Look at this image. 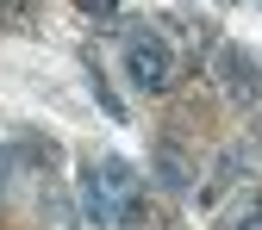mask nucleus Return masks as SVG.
<instances>
[{
	"instance_id": "4",
	"label": "nucleus",
	"mask_w": 262,
	"mask_h": 230,
	"mask_svg": "<svg viewBox=\"0 0 262 230\" xmlns=\"http://www.w3.org/2000/svg\"><path fill=\"white\" fill-rule=\"evenodd\" d=\"M100 187H106L113 218H119V206H131V199H138V168H131L125 156H106V162H100Z\"/></svg>"
},
{
	"instance_id": "1",
	"label": "nucleus",
	"mask_w": 262,
	"mask_h": 230,
	"mask_svg": "<svg viewBox=\"0 0 262 230\" xmlns=\"http://www.w3.org/2000/svg\"><path fill=\"white\" fill-rule=\"evenodd\" d=\"M125 75L138 81L144 93H169V87H175V56H169V44L150 38V31L125 38Z\"/></svg>"
},
{
	"instance_id": "3",
	"label": "nucleus",
	"mask_w": 262,
	"mask_h": 230,
	"mask_svg": "<svg viewBox=\"0 0 262 230\" xmlns=\"http://www.w3.org/2000/svg\"><path fill=\"white\" fill-rule=\"evenodd\" d=\"M150 174H156V187L187 193V187H193V162H187L175 143H156V156H150Z\"/></svg>"
},
{
	"instance_id": "5",
	"label": "nucleus",
	"mask_w": 262,
	"mask_h": 230,
	"mask_svg": "<svg viewBox=\"0 0 262 230\" xmlns=\"http://www.w3.org/2000/svg\"><path fill=\"white\" fill-rule=\"evenodd\" d=\"M81 212H88L94 230H106V224H113V199H106V187H100V174H94V168L81 174Z\"/></svg>"
},
{
	"instance_id": "6",
	"label": "nucleus",
	"mask_w": 262,
	"mask_h": 230,
	"mask_svg": "<svg viewBox=\"0 0 262 230\" xmlns=\"http://www.w3.org/2000/svg\"><path fill=\"white\" fill-rule=\"evenodd\" d=\"M94 100H100V106H106V118H125V106H119V93H113V87H106L100 75H94Z\"/></svg>"
},
{
	"instance_id": "2",
	"label": "nucleus",
	"mask_w": 262,
	"mask_h": 230,
	"mask_svg": "<svg viewBox=\"0 0 262 230\" xmlns=\"http://www.w3.org/2000/svg\"><path fill=\"white\" fill-rule=\"evenodd\" d=\"M212 69H219V87H225V100H231V106H256V100H262V62H256L250 50L219 44Z\"/></svg>"
},
{
	"instance_id": "7",
	"label": "nucleus",
	"mask_w": 262,
	"mask_h": 230,
	"mask_svg": "<svg viewBox=\"0 0 262 230\" xmlns=\"http://www.w3.org/2000/svg\"><path fill=\"white\" fill-rule=\"evenodd\" d=\"M231 230H262V212H244V218H237Z\"/></svg>"
}]
</instances>
